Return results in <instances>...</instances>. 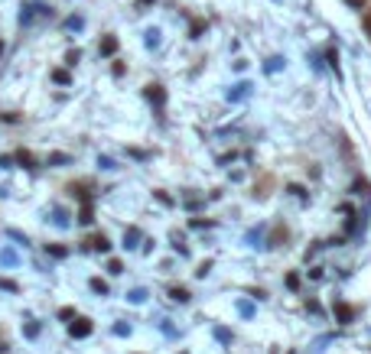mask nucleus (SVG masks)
Wrapping results in <instances>:
<instances>
[{
	"mask_svg": "<svg viewBox=\"0 0 371 354\" xmlns=\"http://www.w3.org/2000/svg\"><path fill=\"white\" fill-rule=\"evenodd\" d=\"M365 33L371 36V13H368V17H365Z\"/></svg>",
	"mask_w": 371,
	"mask_h": 354,
	"instance_id": "obj_14",
	"label": "nucleus"
},
{
	"mask_svg": "<svg viewBox=\"0 0 371 354\" xmlns=\"http://www.w3.org/2000/svg\"><path fill=\"white\" fill-rule=\"evenodd\" d=\"M78 221H82V225H92V205L85 202V208H82V215H78Z\"/></svg>",
	"mask_w": 371,
	"mask_h": 354,
	"instance_id": "obj_7",
	"label": "nucleus"
},
{
	"mask_svg": "<svg viewBox=\"0 0 371 354\" xmlns=\"http://www.w3.org/2000/svg\"><path fill=\"white\" fill-rule=\"evenodd\" d=\"M92 329H95L92 319H75L72 325H68V335H72V338H88V335H92Z\"/></svg>",
	"mask_w": 371,
	"mask_h": 354,
	"instance_id": "obj_1",
	"label": "nucleus"
},
{
	"mask_svg": "<svg viewBox=\"0 0 371 354\" xmlns=\"http://www.w3.org/2000/svg\"><path fill=\"white\" fill-rule=\"evenodd\" d=\"M169 296H173V299H176V303H186V299H189V293H186V289H169Z\"/></svg>",
	"mask_w": 371,
	"mask_h": 354,
	"instance_id": "obj_8",
	"label": "nucleus"
},
{
	"mask_svg": "<svg viewBox=\"0 0 371 354\" xmlns=\"http://www.w3.org/2000/svg\"><path fill=\"white\" fill-rule=\"evenodd\" d=\"M17 163H20V166H33V153L20 150V153H17Z\"/></svg>",
	"mask_w": 371,
	"mask_h": 354,
	"instance_id": "obj_6",
	"label": "nucleus"
},
{
	"mask_svg": "<svg viewBox=\"0 0 371 354\" xmlns=\"http://www.w3.org/2000/svg\"><path fill=\"white\" fill-rule=\"evenodd\" d=\"M114 49H118V39H114V36H104L102 39V56H111Z\"/></svg>",
	"mask_w": 371,
	"mask_h": 354,
	"instance_id": "obj_5",
	"label": "nucleus"
},
{
	"mask_svg": "<svg viewBox=\"0 0 371 354\" xmlns=\"http://www.w3.org/2000/svg\"><path fill=\"white\" fill-rule=\"evenodd\" d=\"M52 78H56L59 84H68V72H62V68H56V72H52Z\"/></svg>",
	"mask_w": 371,
	"mask_h": 354,
	"instance_id": "obj_10",
	"label": "nucleus"
},
{
	"mask_svg": "<svg viewBox=\"0 0 371 354\" xmlns=\"http://www.w3.org/2000/svg\"><path fill=\"white\" fill-rule=\"evenodd\" d=\"M287 286L290 289H300V277H296V273H287Z\"/></svg>",
	"mask_w": 371,
	"mask_h": 354,
	"instance_id": "obj_11",
	"label": "nucleus"
},
{
	"mask_svg": "<svg viewBox=\"0 0 371 354\" xmlns=\"http://www.w3.org/2000/svg\"><path fill=\"white\" fill-rule=\"evenodd\" d=\"M0 52H4V42H0Z\"/></svg>",
	"mask_w": 371,
	"mask_h": 354,
	"instance_id": "obj_17",
	"label": "nucleus"
},
{
	"mask_svg": "<svg viewBox=\"0 0 371 354\" xmlns=\"http://www.w3.org/2000/svg\"><path fill=\"white\" fill-rule=\"evenodd\" d=\"M88 247H92V251H108V237H104V234H95L92 237V241H88Z\"/></svg>",
	"mask_w": 371,
	"mask_h": 354,
	"instance_id": "obj_4",
	"label": "nucleus"
},
{
	"mask_svg": "<svg viewBox=\"0 0 371 354\" xmlns=\"http://www.w3.org/2000/svg\"><path fill=\"white\" fill-rule=\"evenodd\" d=\"M336 315H339V322H342V325H348V322H352V309H348L346 303H336Z\"/></svg>",
	"mask_w": 371,
	"mask_h": 354,
	"instance_id": "obj_2",
	"label": "nucleus"
},
{
	"mask_svg": "<svg viewBox=\"0 0 371 354\" xmlns=\"http://www.w3.org/2000/svg\"><path fill=\"white\" fill-rule=\"evenodd\" d=\"M147 98H150L153 104H163V98H166V94H163L160 84H150V88H147Z\"/></svg>",
	"mask_w": 371,
	"mask_h": 354,
	"instance_id": "obj_3",
	"label": "nucleus"
},
{
	"mask_svg": "<svg viewBox=\"0 0 371 354\" xmlns=\"http://www.w3.org/2000/svg\"><path fill=\"white\" fill-rule=\"evenodd\" d=\"M0 286H4V289H17V283H13V279H0Z\"/></svg>",
	"mask_w": 371,
	"mask_h": 354,
	"instance_id": "obj_13",
	"label": "nucleus"
},
{
	"mask_svg": "<svg viewBox=\"0 0 371 354\" xmlns=\"http://www.w3.org/2000/svg\"><path fill=\"white\" fill-rule=\"evenodd\" d=\"M108 270H111V273H121L124 267H121V260H111V263H108Z\"/></svg>",
	"mask_w": 371,
	"mask_h": 354,
	"instance_id": "obj_12",
	"label": "nucleus"
},
{
	"mask_svg": "<svg viewBox=\"0 0 371 354\" xmlns=\"http://www.w3.org/2000/svg\"><path fill=\"white\" fill-rule=\"evenodd\" d=\"M348 4H352V7H365V0H348Z\"/></svg>",
	"mask_w": 371,
	"mask_h": 354,
	"instance_id": "obj_15",
	"label": "nucleus"
},
{
	"mask_svg": "<svg viewBox=\"0 0 371 354\" xmlns=\"http://www.w3.org/2000/svg\"><path fill=\"white\" fill-rule=\"evenodd\" d=\"M92 289H95V293H108V283H104V279H92Z\"/></svg>",
	"mask_w": 371,
	"mask_h": 354,
	"instance_id": "obj_9",
	"label": "nucleus"
},
{
	"mask_svg": "<svg viewBox=\"0 0 371 354\" xmlns=\"http://www.w3.org/2000/svg\"><path fill=\"white\" fill-rule=\"evenodd\" d=\"M137 4H140V7H147V4H153V0H137Z\"/></svg>",
	"mask_w": 371,
	"mask_h": 354,
	"instance_id": "obj_16",
	"label": "nucleus"
}]
</instances>
